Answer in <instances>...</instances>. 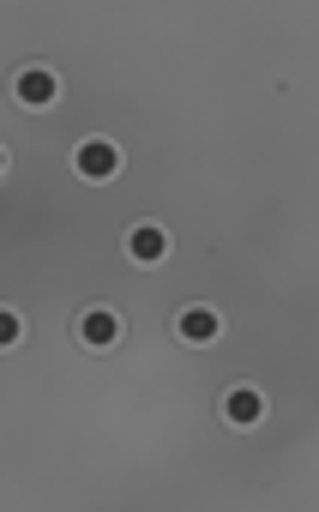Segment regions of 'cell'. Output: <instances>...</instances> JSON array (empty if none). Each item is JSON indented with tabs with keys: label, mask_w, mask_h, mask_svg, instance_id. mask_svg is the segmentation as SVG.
I'll return each instance as SVG.
<instances>
[{
	"label": "cell",
	"mask_w": 319,
	"mask_h": 512,
	"mask_svg": "<svg viewBox=\"0 0 319 512\" xmlns=\"http://www.w3.org/2000/svg\"><path fill=\"white\" fill-rule=\"evenodd\" d=\"M73 169H79L85 181H109V175L121 169V151H115L109 139H85V145H79V157H73Z\"/></svg>",
	"instance_id": "2"
},
{
	"label": "cell",
	"mask_w": 319,
	"mask_h": 512,
	"mask_svg": "<svg viewBox=\"0 0 319 512\" xmlns=\"http://www.w3.org/2000/svg\"><path fill=\"white\" fill-rule=\"evenodd\" d=\"M223 416H229L235 428H253V422L265 416V398H259V386H229V398H223Z\"/></svg>",
	"instance_id": "6"
},
{
	"label": "cell",
	"mask_w": 319,
	"mask_h": 512,
	"mask_svg": "<svg viewBox=\"0 0 319 512\" xmlns=\"http://www.w3.org/2000/svg\"><path fill=\"white\" fill-rule=\"evenodd\" d=\"M13 97H19L25 109H43V103L61 97V73H55V67H25V73L13 79Z\"/></svg>",
	"instance_id": "1"
},
{
	"label": "cell",
	"mask_w": 319,
	"mask_h": 512,
	"mask_svg": "<svg viewBox=\"0 0 319 512\" xmlns=\"http://www.w3.org/2000/svg\"><path fill=\"white\" fill-rule=\"evenodd\" d=\"M79 338H85L91 350H115V344H121V314H115V308H85V314H79Z\"/></svg>",
	"instance_id": "3"
},
{
	"label": "cell",
	"mask_w": 319,
	"mask_h": 512,
	"mask_svg": "<svg viewBox=\"0 0 319 512\" xmlns=\"http://www.w3.org/2000/svg\"><path fill=\"white\" fill-rule=\"evenodd\" d=\"M175 332H181L187 344H211V338L223 332V320H217V308H199V302H193V308L175 314Z\"/></svg>",
	"instance_id": "5"
},
{
	"label": "cell",
	"mask_w": 319,
	"mask_h": 512,
	"mask_svg": "<svg viewBox=\"0 0 319 512\" xmlns=\"http://www.w3.org/2000/svg\"><path fill=\"white\" fill-rule=\"evenodd\" d=\"M0 169H7V151H0Z\"/></svg>",
	"instance_id": "8"
},
{
	"label": "cell",
	"mask_w": 319,
	"mask_h": 512,
	"mask_svg": "<svg viewBox=\"0 0 319 512\" xmlns=\"http://www.w3.org/2000/svg\"><path fill=\"white\" fill-rule=\"evenodd\" d=\"M163 253H169V235H163L157 223H139V229L127 235V260H133V266H163Z\"/></svg>",
	"instance_id": "4"
},
{
	"label": "cell",
	"mask_w": 319,
	"mask_h": 512,
	"mask_svg": "<svg viewBox=\"0 0 319 512\" xmlns=\"http://www.w3.org/2000/svg\"><path fill=\"white\" fill-rule=\"evenodd\" d=\"M19 338H25V320H19L13 308H0V350H13Z\"/></svg>",
	"instance_id": "7"
}]
</instances>
